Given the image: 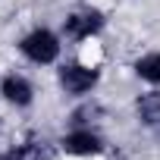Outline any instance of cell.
<instances>
[{
  "mask_svg": "<svg viewBox=\"0 0 160 160\" xmlns=\"http://www.w3.org/2000/svg\"><path fill=\"white\" fill-rule=\"evenodd\" d=\"M60 144H63V151H66L69 157H78V160L98 157V154L104 151V138H101L91 126H75Z\"/></svg>",
  "mask_w": 160,
  "mask_h": 160,
  "instance_id": "3",
  "label": "cell"
},
{
  "mask_svg": "<svg viewBox=\"0 0 160 160\" xmlns=\"http://www.w3.org/2000/svg\"><path fill=\"white\" fill-rule=\"evenodd\" d=\"M138 119L144 126L160 129V91H151V94L138 98Z\"/></svg>",
  "mask_w": 160,
  "mask_h": 160,
  "instance_id": "6",
  "label": "cell"
},
{
  "mask_svg": "<svg viewBox=\"0 0 160 160\" xmlns=\"http://www.w3.org/2000/svg\"><path fill=\"white\" fill-rule=\"evenodd\" d=\"M104 25H107V19H104L101 10H78V13L66 16L63 35H66L69 41H91Z\"/></svg>",
  "mask_w": 160,
  "mask_h": 160,
  "instance_id": "4",
  "label": "cell"
},
{
  "mask_svg": "<svg viewBox=\"0 0 160 160\" xmlns=\"http://www.w3.org/2000/svg\"><path fill=\"white\" fill-rule=\"evenodd\" d=\"M0 94H3V101L13 104V107H28V104L35 101L32 82H28L25 75H16V72L3 75V82H0Z\"/></svg>",
  "mask_w": 160,
  "mask_h": 160,
  "instance_id": "5",
  "label": "cell"
},
{
  "mask_svg": "<svg viewBox=\"0 0 160 160\" xmlns=\"http://www.w3.org/2000/svg\"><path fill=\"white\" fill-rule=\"evenodd\" d=\"M19 50H22L25 60H32L38 66H47V63H53L60 57V38L50 28H35L19 41Z\"/></svg>",
  "mask_w": 160,
  "mask_h": 160,
  "instance_id": "1",
  "label": "cell"
},
{
  "mask_svg": "<svg viewBox=\"0 0 160 160\" xmlns=\"http://www.w3.org/2000/svg\"><path fill=\"white\" fill-rule=\"evenodd\" d=\"M135 75L148 85H160V53H144L135 60Z\"/></svg>",
  "mask_w": 160,
  "mask_h": 160,
  "instance_id": "7",
  "label": "cell"
},
{
  "mask_svg": "<svg viewBox=\"0 0 160 160\" xmlns=\"http://www.w3.org/2000/svg\"><path fill=\"white\" fill-rule=\"evenodd\" d=\"M0 160H44V148L38 141H25V144L10 148L7 154H0Z\"/></svg>",
  "mask_w": 160,
  "mask_h": 160,
  "instance_id": "8",
  "label": "cell"
},
{
  "mask_svg": "<svg viewBox=\"0 0 160 160\" xmlns=\"http://www.w3.org/2000/svg\"><path fill=\"white\" fill-rule=\"evenodd\" d=\"M98 78H101V72H98L94 63L91 66L88 63H66L60 69V88L66 94H72V98H82L98 85Z\"/></svg>",
  "mask_w": 160,
  "mask_h": 160,
  "instance_id": "2",
  "label": "cell"
}]
</instances>
